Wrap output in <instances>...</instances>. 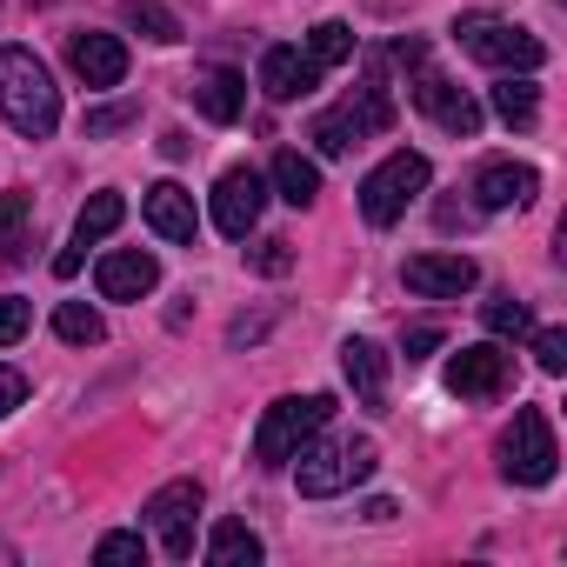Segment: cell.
Masks as SVG:
<instances>
[{"instance_id":"ba28073f","label":"cell","mask_w":567,"mask_h":567,"mask_svg":"<svg viewBox=\"0 0 567 567\" xmlns=\"http://www.w3.org/2000/svg\"><path fill=\"white\" fill-rule=\"evenodd\" d=\"M414 107H421L434 127H447L454 141H474V134H481V107H474L447 74H434L427 61H414Z\"/></svg>"},{"instance_id":"484cf974","label":"cell","mask_w":567,"mask_h":567,"mask_svg":"<svg viewBox=\"0 0 567 567\" xmlns=\"http://www.w3.org/2000/svg\"><path fill=\"white\" fill-rule=\"evenodd\" d=\"M54 334L74 341V348H94V341L107 334V321H101L87 301H61V308H54Z\"/></svg>"},{"instance_id":"4fadbf2b","label":"cell","mask_w":567,"mask_h":567,"mask_svg":"<svg viewBox=\"0 0 567 567\" xmlns=\"http://www.w3.org/2000/svg\"><path fill=\"white\" fill-rule=\"evenodd\" d=\"M540 194V174L527 161H487L474 174V207L481 214H507V207H527Z\"/></svg>"},{"instance_id":"603a6c76","label":"cell","mask_w":567,"mask_h":567,"mask_svg":"<svg viewBox=\"0 0 567 567\" xmlns=\"http://www.w3.org/2000/svg\"><path fill=\"white\" fill-rule=\"evenodd\" d=\"M121 220H127V200H121V194L107 187V194H94V200H87V207L74 214V240H81V247H87V240H107V234H114Z\"/></svg>"},{"instance_id":"e575fe53","label":"cell","mask_w":567,"mask_h":567,"mask_svg":"<svg viewBox=\"0 0 567 567\" xmlns=\"http://www.w3.org/2000/svg\"><path fill=\"white\" fill-rule=\"evenodd\" d=\"M28 401V374L21 368H0V414H14Z\"/></svg>"},{"instance_id":"8fae6325","label":"cell","mask_w":567,"mask_h":567,"mask_svg":"<svg viewBox=\"0 0 567 567\" xmlns=\"http://www.w3.org/2000/svg\"><path fill=\"white\" fill-rule=\"evenodd\" d=\"M507 381H514V361H507L494 341L461 348V354L447 361V388H454L461 401H494V394H507Z\"/></svg>"},{"instance_id":"ffe728a7","label":"cell","mask_w":567,"mask_h":567,"mask_svg":"<svg viewBox=\"0 0 567 567\" xmlns=\"http://www.w3.org/2000/svg\"><path fill=\"white\" fill-rule=\"evenodd\" d=\"M207 560H214V567H254V560H260V534H254L247 520H220V527L207 534Z\"/></svg>"},{"instance_id":"7a4b0ae2","label":"cell","mask_w":567,"mask_h":567,"mask_svg":"<svg viewBox=\"0 0 567 567\" xmlns=\"http://www.w3.org/2000/svg\"><path fill=\"white\" fill-rule=\"evenodd\" d=\"M334 421V394H288V401H274L254 427V461L260 467H288L321 427Z\"/></svg>"},{"instance_id":"e0dca14e","label":"cell","mask_w":567,"mask_h":567,"mask_svg":"<svg viewBox=\"0 0 567 567\" xmlns=\"http://www.w3.org/2000/svg\"><path fill=\"white\" fill-rule=\"evenodd\" d=\"M341 374L361 394V408H388V354L374 341H348L341 348Z\"/></svg>"},{"instance_id":"5b68a950","label":"cell","mask_w":567,"mask_h":567,"mask_svg":"<svg viewBox=\"0 0 567 567\" xmlns=\"http://www.w3.org/2000/svg\"><path fill=\"white\" fill-rule=\"evenodd\" d=\"M427 194V154H388L368 181H361V214L374 220V227H394L414 200Z\"/></svg>"},{"instance_id":"5bb4252c","label":"cell","mask_w":567,"mask_h":567,"mask_svg":"<svg viewBox=\"0 0 567 567\" xmlns=\"http://www.w3.org/2000/svg\"><path fill=\"white\" fill-rule=\"evenodd\" d=\"M315 81H321V68L301 48H267L260 54V94L267 101H301V94H315Z\"/></svg>"},{"instance_id":"8d00e7d4","label":"cell","mask_w":567,"mask_h":567,"mask_svg":"<svg viewBox=\"0 0 567 567\" xmlns=\"http://www.w3.org/2000/svg\"><path fill=\"white\" fill-rule=\"evenodd\" d=\"M54 274H61V280H68V274H81V240H74L68 254H54Z\"/></svg>"},{"instance_id":"277c9868","label":"cell","mask_w":567,"mask_h":567,"mask_svg":"<svg viewBox=\"0 0 567 567\" xmlns=\"http://www.w3.org/2000/svg\"><path fill=\"white\" fill-rule=\"evenodd\" d=\"M374 467H381V447H374V441H308V447L295 454V481H301L308 501H328V494L368 481Z\"/></svg>"},{"instance_id":"44dd1931","label":"cell","mask_w":567,"mask_h":567,"mask_svg":"<svg viewBox=\"0 0 567 567\" xmlns=\"http://www.w3.org/2000/svg\"><path fill=\"white\" fill-rule=\"evenodd\" d=\"M348 114H354V127H361V134H388V127H394V94L381 87V74H374V68H368V81L354 87Z\"/></svg>"},{"instance_id":"836d02e7","label":"cell","mask_w":567,"mask_h":567,"mask_svg":"<svg viewBox=\"0 0 567 567\" xmlns=\"http://www.w3.org/2000/svg\"><path fill=\"white\" fill-rule=\"evenodd\" d=\"M295 267V240H260L254 247V274H288Z\"/></svg>"},{"instance_id":"cb8c5ba5","label":"cell","mask_w":567,"mask_h":567,"mask_svg":"<svg viewBox=\"0 0 567 567\" xmlns=\"http://www.w3.org/2000/svg\"><path fill=\"white\" fill-rule=\"evenodd\" d=\"M121 21H127L141 41H161V48H167V41H181V21L161 8V0H121Z\"/></svg>"},{"instance_id":"4316f807","label":"cell","mask_w":567,"mask_h":567,"mask_svg":"<svg viewBox=\"0 0 567 567\" xmlns=\"http://www.w3.org/2000/svg\"><path fill=\"white\" fill-rule=\"evenodd\" d=\"M328 161H341V154H354V141H361V127H354V114L348 107H334V114H321L315 121V134H308Z\"/></svg>"},{"instance_id":"1f68e13d","label":"cell","mask_w":567,"mask_h":567,"mask_svg":"<svg viewBox=\"0 0 567 567\" xmlns=\"http://www.w3.org/2000/svg\"><path fill=\"white\" fill-rule=\"evenodd\" d=\"M534 361H540L547 374H567V328H540V334H534Z\"/></svg>"},{"instance_id":"8992f818","label":"cell","mask_w":567,"mask_h":567,"mask_svg":"<svg viewBox=\"0 0 567 567\" xmlns=\"http://www.w3.org/2000/svg\"><path fill=\"white\" fill-rule=\"evenodd\" d=\"M554 467H560V447H554L547 414H540V408H520L514 427L501 434V474H507L514 487H547Z\"/></svg>"},{"instance_id":"d6986e66","label":"cell","mask_w":567,"mask_h":567,"mask_svg":"<svg viewBox=\"0 0 567 567\" xmlns=\"http://www.w3.org/2000/svg\"><path fill=\"white\" fill-rule=\"evenodd\" d=\"M274 187H280V200H288V207H315L321 167H315L308 154H295V147H280V154H274Z\"/></svg>"},{"instance_id":"d4e9b609","label":"cell","mask_w":567,"mask_h":567,"mask_svg":"<svg viewBox=\"0 0 567 567\" xmlns=\"http://www.w3.org/2000/svg\"><path fill=\"white\" fill-rule=\"evenodd\" d=\"M308 61L328 74V68H341V61H354V28L348 21H321L315 34H308Z\"/></svg>"},{"instance_id":"9a60e30c","label":"cell","mask_w":567,"mask_h":567,"mask_svg":"<svg viewBox=\"0 0 567 567\" xmlns=\"http://www.w3.org/2000/svg\"><path fill=\"white\" fill-rule=\"evenodd\" d=\"M68 61H74V74L87 87H121L127 81V48L114 34H74L68 41Z\"/></svg>"},{"instance_id":"2e32d148","label":"cell","mask_w":567,"mask_h":567,"mask_svg":"<svg viewBox=\"0 0 567 567\" xmlns=\"http://www.w3.org/2000/svg\"><path fill=\"white\" fill-rule=\"evenodd\" d=\"M141 214H147V227L161 234V240H194V194L187 187H174V181H161V187H147L141 194Z\"/></svg>"},{"instance_id":"f1b7e54d","label":"cell","mask_w":567,"mask_h":567,"mask_svg":"<svg viewBox=\"0 0 567 567\" xmlns=\"http://www.w3.org/2000/svg\"><path fill=\"white\" fill-rule=\"evenodd\" d=\"M481 321H487V334H501V341H520V334H534V315H527L514 295L487 301V308H481Z\"/></svg>"},{"instance_id":"83f0119b","label":"cell","mask_w":567,"mask_h":567,"mask_svg":"<svg viewBox=\"0 0 567 567\" xmlns=\"http://www.w3.org/2000/svg\"><path fill=\"white\" fill-rule=\"evenodd\" d=\"M28 227H34V194H0V247L21 254Z\"/></svg>"},{"instance_id":"7c38bea8","label":"cell","mask_w":567,"mask_h":567,"mask_svg":"<svg viewBox=\"0 0 567 567\" xmlns=\"http://www.w3.org/2000/svg\"><path fill=\"white\" fill-rule=\"evenodd\" d=\"M94 288H101V301H141V295H154V288H161V260H154V254H141V247L101 254Z\"/></svg>"},{"instance_id":"30bf717a","label":"cell","mask_w":567,"mask_h":567,"mask_svg":"<svg viewBox=\"0 0 567 567\" xmlns=\"http://www.w3.org/2000/svg\"><path fill=\"white\" fill-rule=\"evenodd\" d=\"M401 280H408V295H421V301H461L481 280V267L467 254H414L401 267Z\"/></svg>"},{"instance_id":"6da1fadb","label":"cell","mask_w":567,"mask_h":567,"mask_svg":"<svg viewBox=\"0 0 567 567\" xmlns=\"http://www.w3.org/2000/svg\"><path fill=\"white\" fill-rule=\"evenodd\" d=\"M0 114L28 141H48L61 127V87L28 48H0Z\"/></svg>"},{"instance_id":"d6a6232c","label":"cell","mask_w":567,"mask_h":567,"mask_svg":"<svg viewBox=\"0 0 567 567\" xmlns=\"http://www.w3.org/2000/svg\"><path fill=\"white\" fill-rule=\"evenodd\" d=\"M94 560H101V567H114V560H147V540H141V534H101Z\"/></svg>"},{"instance_id":"7402d4cb","label":"cell","mask_w":567,"mask_h":567,"mask_svg":"<svg viewBox=\"0 0 567 567\" xmlns=\"http://www.w3.org/2000/svg\"><path fill=\"white\" fill-rule=\"evenodd\" d=\"M494 114H501L507 127H534V114H540L534 81H527V74H501V81H494Z\"/></svg>"},{"instance_id":"4dcf8cb0","label":"cell","mask_w":567,"mask_h":567,"mask_svg":"<svg viewBox=\"0 0 567 567\" xmlns=\"http://www.w3.org/2000/svg\"><path fill=\"white\" fill-rule=\"evenodd\" d=\"M28 321H34V308H28L21 295H0V348H14V341L28 334Z\"/></svg>"},{"instance_id":"ac0fdd59","label":"cell","mask_w":567,"mask_h":567,"mask_svg":"<svg viewBox=\"0 0 567 567\" xmlns=\"http://www.w3.org/2000/svg\"><path fill=\"white\" fill-rule=\"evenodd\" d=\"M194 107L227 127V121H240V107H247V81H240L234 68H207V74L194 81Z\"/></svg>"},{"instance_id":"f546056e","label":"cell","mask_w":567,"mask_h":567,"mask_svg":"<svg viewBox=\"0 0 567 567\" xmlns=\"http://www.w3.org/2000/svg\"><path fill=\"white\" fill-rule=\"evenodd\" d=\"M141 121V101H107V107H87V141H107V134H127Z\"/></svg>"},{"instance_id":"52a82bcc","label":"cell","mask_w":567,"mask_h":567,"mask_svg":"<svg viewBox=\"0 0 567 567\" xmlns=\"http://www.w3.org/2000/svg\"><path fill=\"white\" fill-rule=\"evenodd\" d=\"M147 527L161 534V554L167 560H187L194 554V514H200V481H167L147 494Z\"/></svg>"},{"instance_id":"d590c367","label":"cell","mask_w":567,"mask_h":567,"mask_svg":"<svg viewBox=\"0 0 567 567\" xmlns=\"http://www.w3.org/2000/svg\"><path fill=\"white\" fill-rule=\"evenodd\" d=\"M441 341H447V334H441L434 321H421V328H408V361H427V354H434Z\"/></svg>"},{"instance_id":"9c48e42d","label":"cell","mask_w":567,"mask_h":567,"mask_svg":"<svg viewBox=\"0 0 567 567\" xmlns=\"http://www.w3.org/2000/svg\"><path fill=\"white\" fill-rule=\"evenodd\" d=\"M260 207H267V181H260L254 167H227V174L214 181V227H220L227 240H247V227L260 220Z\"/></svg>"},{"instance_id":"3957f363","label":"cell","mask_w":567,"mask_h":567,"mask_svg":"<svg viewBox=\"0 0 567 567\" xmlns=\"http://www.w3.org/2000/svg\"><path fill=\"white\" fill-rule=\"evenodd\" d=\"M454 41H461L481 68H501V74H534V68L547 61L540 34H527V28H514V21H501V14H461V21H454Z\"/></svg>"}]
</instances>
